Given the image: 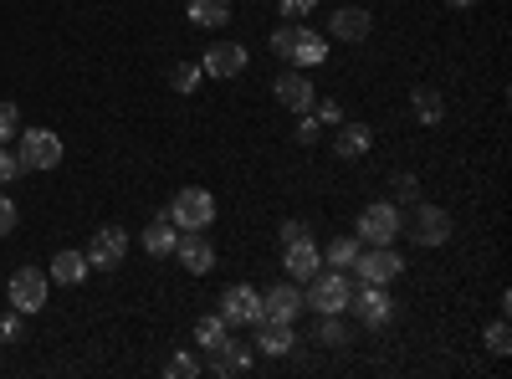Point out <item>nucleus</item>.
Wrapping results in <instances>:
<instances>
[{"mask_svg":"<svg viewBox=\"0 0 512 379\" xmlns=\"http://www.w3.org/2000/svg\"><path fill=\"white\" fill-rule=\"evenodd\" d=\"M272 52L287 57L297 72H308V67H323L328 62V41L318 31H308L303 21H287V26L272 31Z\"/></svg>","mask_w":512,"mask_h":379,"instance_id":"f257e3e1","label":"nucleus"},{"mask_svg":"<svg viewBox=\"0 0 512 379\" xmlns=\"http://www.w3.org/2000/svg\"><path fill=\"white\" fill-rule=\"evenodd\" d=\"M349 303H354V282H349L344 272H318V277H308L303 308H313V313H349Z\"/></svg>","mask_w":512,"mask_h":379,"instance_id":"f03ea898","label":"nucleus"},{"mask_svg":"<svg viewBox=\"0 0 512 379\" xmlns=\"http://www.w3.org/2000/svg\"><path fill=\"white\" fill-rule=\"evenodd\" d=\"M169 221H175L180 231H205L210 221H216V195L210 190H180L175 195V205H169Z\"/></svg>","mask_w":512,"mask_h":379,"instance_id":"7ed1b4c3","label":"nucleus"},{"mask_svg":"<svg viewBox=\"0 0 512 379\" xmlns=\"http://www.w3.org/2000/svg\"><path fill=\"white\" fill-rule=\"evenodd\" d=\"M400 236V205L395 200H374L359 210V241L369 246H390Z\"/></svg>","mask_w":512,"mask_h":379,"instance_id":"20e7f679","label":"nucleus"},{"mask_svg":"<svg viewBox=\"0 0 512 379\" xmlns=\"http://www.w3.org/2000/svg\"><path fill=\"white\" fill-rule=\"evenodd\" d=\"M400 226L410 231V241H420V246H446L451 241V216L441 205H415L410 216H400Z\"/></svg>","mask_w":512,"mask_h":379,"instance_id":"39448f33","label":"nucleus"},{"mask_svg":"<svg viewBox=\"0 0 512 379\" xmlns=\"http://www.w3.org/2000/svg\"><path fill=\"white\" fill-rule=\"evenodd\" d=\"M47 287H52V277H47V272H36V267H16V272H11V287H6V298H11V308H16V313H41V308H47Z\"/></svg>","mask_w":512,"mask_h":379,"instance_id":"423d86ee","label":"nucleus"},{"mask_svg":"<svg viewBox=\"0 0 512 379\" xmlns=\"http://www.w3.org/2000/svg\"><path fill=\"white\" fill-rule=\"evenodd\" d=\"M21 170H57L62 164V139L52 134V129H31V134H21Z\"/></svg>","mask_w":512,"mask_h":379,"instance_id":"0eeeda50","label":"nucleus"},{"mask_svg":"<svg viewBox=\"0 0 512 379\" xmlns=\"http://www.w3.org/2000/svg\"><path fill=\"white\" fill-rule=\"evenodd\" d=\"M400 267H405V262L395 257L390 246H369V251L359 246V257H354V267H349V272H359V282H374V287H390V282L400 277Z\"/></svg>","mask_w":512,"mask_h":379,"instance_id":"6e6552de","label":"nucleus"},{"mask_svg":"<svg viewBox=\"0 0 512 379\" xmlns=\"http://www.w3.org/2000/svg\"><path fill=\"white\" fill-rule=\"evenodd\" d=\"M82 257H88V267H98V272H113V267L128 257V231H123V226H103V231L88 241V251H82Z\"/></svg>","mask_w":512,"mask_h":379,"instance_id":"1a4fd4ad","label":"nucleus"},{"mask_svg":"<svg viewBox=\"0 0 512 379\" xmlns=\"http://www.w3.org/2000/svg\"><path fill=\"white\" fill-rule=\"evenodd\" d=\"M221 318L226 323H256V318H262V292L246 287V282H231L221 292Z\"/></svg>","mask_w":512,"mask_h":379,"instance_id":"9d476101","label":"nucleus"},{"mask_svg":"<svg viewBox=\"0 0 512 379\" xmlns=\"http://www.w3.org/2000/svg\"><path fill=\"white\" fill-rule=\"evenodd\" d=\"M349 308L359 313V323H364V328H384V323L395 318L390 292H384V287H374V282H364V287L354 292V303H349Z\"/></svg>","mask_w":512,"mask_h":379,"instance_id":"9b49d317","label":"nucleus"},{"mask_svg":"<svg viewBox=\"0 0 512 379\" xmlns=\"http://www.w3.org/2000/svg\"><path fill=\"white\" fill-rule=\"evenodd\" d=\"M246 62H251V52L241 47V41H216V47L205 52L200 67H205V77H221V82H226V77H241Z\"/></svg>","mask_w":512,"mask_h":379,"instance_id":"f8f14e48","label":"nucleus"},{"mask_svg":"<svg viewBox=\"0 0 512 379\" xmlns=\"http://www.w3.org/2000/svg\"><path fill=\"white\" fill-rule=\"evenodd\" d=\"M272 93H277V103H282L287 113H313V103H318L313 82H308L303 72H282V77L272 82Z\"/></svg>","mask_w":512,"mask_h":379,"instance_id":"ddd939ff","label":"nucleus"},{"mask_svg":"<svg viewBox=\"0 0 512 379\" xmlns=\"http://www.w3.org/2000/svg\"><path fill=\"white\" fill-rule=\"evenodd\" d=\"M175 257H180V267H185V272L205 277L210 267H216V246L205 241V231H185V236L175 241Z\"/></svg>","mask_w":512,"mask_h":379,"instance_id":"4468645a","label":"nucleus"},{"mask_svg":"<svg viewBox=\"0 0 512 379\" xmlns=\"http://www.w3.org/2000/svg\"><path fill=\"white\" fill-rule=\"evenodd\" d=\"M297 313H303V292H297L292 282H277L262 292V318H277V323H292Z\"/></svg>","mask_w":512,"mask_h":379,"instance_id":"2eb2a0df","label":"nucleus"},{"mask_svg":"<svg viewBox=\"0 0 512 379\" xmlns=\"http://www.w3.org/2000/svg\"><path fill=\"white\" fill-rule=\"evenodd\" d=\"M256 328V349H262L267 359H282V354H292V323H277V318H256L251 323Z\"/></svg>","mask_w":512,"mask_h":379,"instance_id":"dca6fc26","label":"nucleus"},{"mask_svg":"<svg viewBox=\"0 0 512 379\" xmlns=\"http://www.w3.org/2000/svg\"><path fill=\"white\" fill-rule=\"evenodd\" d=\"M210 369H216L221 379H231V374H246V369H251V349H246V344H236L231 333H226V339H221L216 349H210Z\"/></svg>","mask_w":512,"mask_h":379,"instance_id":"f3484780","label":"nucleus"},{"mask_svg":"<svg viewBox=\"0 0 512 379\" xmlns=\"http://www.w3.org/2000/svg\"><path fill=\"white\" fill-rule=\"evenodd\" d=\"M369 26H374V16L359 11V6H344V11H333V16H328V31H333L338 41H354V47L369 36Z\"/></svg>","mask_w":512,"mask_h":379,"instance_id":"a211bd4d","label":"nucleus"},{"mask_svg":"<svg viewBox=\"0 0 512 379\" xmlns=\"http://www.w3.org/2000/svg\"><path fill=\"white\" fill-rule=\"evenodd\" d=\"M318 246H313V236H303V241H287V277H297V282H308V277H318Z\"/></svg>","mask_w":512,"mask_h":379,"instance_id":"6ab92c4d","label":"nucleus"},{"mask_svg":"<svg viewBox=\"0 0 512 379\" xmlns=\"http://www.w3.org/2000/svg\"><path fill=\"white\" fill-rule=\"evenodd\" d=\"M374 144V134L364 129V123H338V134H333V154L338 159H364Z\"/></svg>","mask_w":512,"mask_h":379,"instance_id":"aec40b11","label":"nucleus"},{"mask_svg":"<svg viewBox=\"0 0 512 379\" xmlns=\"http://www.w3.org/2000/svg\"><path fill=\"white\" fill-rule=\"evenodd\" d=\"M175 241H180V226L169 221V210L144 226V251H149V257H169V251H175Z\"/></svg>","mask_w":512,"mask_h":379,"instance_id":"412c9836","label":"nucleus"},{"mask_svg":"<svg viewBox=\"0 0 512 379\" xmlns=\"http://www.w3.org/2000/svg\"><path fill=\"white\" fill-rule=\"evenodd\" d=\"M88 272H93V267H88V257H82V251H57L52 267H47V277H52V282H62V287H77Z\"/></svg>","mask_w":512,"mask_h":379,"instance_id":"4be33fe9","label":"nucleus"},{"mask_svg":"<svg viewBox=\"0 0 512 379\" xmlns=\"http://www.w3.org/2000/svg\"><path fill=\"white\" fill-rule=\"evenodd\" d=\"M190 21L205 26V31H216V26L231 21V6H226V0H190Z\"/></svg>","mask_w":512,"mask_h":379,"instance_id":"5701e85b","label":"nucleus"},{"mask_svg":"<svg viewBox=\"0 0 512 379\" xmlns=\"http://www.w3.org/2000/svg\"><path fill=\"white\" fill-rule=\"evenodd\" d=\"M226 333H231V323H226L221 313H216V318H195V349H205V354H210V349H216V344L226 339Z\"/></svg>","mask_w":512,"mask_h":379,"instance_id":"b1692460","label":"nucleus"},{"mask_svg":"<svg viewBox=\"0 0 512 379\" xmlns=\"http://www.w3.org/2000/svg\"><path fill=\"white\" fill-rule=\"evenodd\" d=\"M415 118L425 123V129H436V123L446 118V103H441V93H431V88H420V93H415Z\"/></svg>","mask_w":512,"mask_h":379,"instance_id":"393cba45","label":"nucleus"},{"mask_svg":"<svg viewBox=\"0 0 512 379\" xmlns=\"http://www.w3.org/2000/svg\"><path fill=\"white\" fill-rule=\"evenodd\" d=\"M359 257V236H338L328 251H323V262H333V272H349Z\"/></svg>","mask_w":512,"mask_h":379,"instance_id":"a878e982","label":"nucleus"},{"mask_svg":"<svg viewBox=\"0 0 512 379\" xmlns=\"http://www.w3.org/2000/svg\"><path fill=\"white\" fill-rule=\"evenodd\" d=\"M323 323H318V344H328V349H344L349 344V328H344V318L338 313H318Z\"/></svg>","mask_w":512,"mask_h":379,"instance_id":"bb28decb","label":"nucleus"},{"mask_svg":"<svg viewBox=\"0 0 512 379\" xmlns=\"http://www.w3.org/2000/svg\"><path fill=\"white\" fill-rule=\"evenodd\" d=\"M200 77H205L200 62H180L175 72H169V88H175V93H195V88H200Z\"/></svg>","mask_w":512,"mask_h":379,"instance_id":"cd10ccee","label":"nucleus"},{"mask_svg":"<svg viewBox=\"0 0 512 379\" xmlns=\"http://www.w3.org/2000/svg\"><path fill=\"white\" fill-rule=\"evenodd\" d=\"M487 349H492L497 359H502V354H512V333H507V323H502V318L487 328Z\"/></svg>","mask_w":512,"mask_h":379,"instance_id":"c85d7f7f","label":"nucleus"},{"mask_svg":"<svg viewBox=\"0 0 512 379\" xmlns=\"http://www.w3.org/2000/svg\"><path fill=\"white\" fill-rule=\"evenodd\" d=\"M390 185H395V205H415L420 200V180L415 175H395Z\"/></svg>","mask_w":512,"mask_h":379,"instance_id":"c756f323","label":"nucleus"},{"mask_svg":"<svg viewBox=\"0 0 512 379\" xmlns=\"http://www.w3.org/2000/svg\"><path fill=\"white\" fill-rule=\"evenodd\" d=\"M16 129H21L16 103H0V144H11V139H16Z\"/></svg>","mask_w":512,"mask_h":379,"instance_id":"7c9ffc66","label":"nucleus"},{"mask_svg":"<svg viewBox=\"0 0 512 379\" xmlns=\"http://www.w3.org/2000/svg\"><path fill=\"white\" fill-rule=\"evenodd\" d=\"M164 374L169 379H190V374H200V364H195V354H175V359L164 364Z\"/></svg>","mask_w":512,"mask_h":379,"instance_id":"2f4dec72","label":"nucleus"},{"mask_svg":"<svg viewBox=\"0 0 512 379\" xmlns=\"http://www.w3.org/2000/svg\"><path fill=\"white\" fill-rule=\"evenodd\" d=\"M16 175H21V154H11L6 144H0V185L16 180Z\"/></svg>","mask_w":512,"mask_h":379,"instance_id":"473e14b6","label":"nucleus"},{"mask_svg":"<svg viewBox=\"0 0 512 379\" xmlns=\"http://www.w3.org/2000/svg\"><path fill=\"white\" fill-rule=\"evenodd\" d=\"M11 231H16V200L0 195V236H11Z\"/></svg>","mask_w":512,"mask_h":379,"instance_id":"72a5a7b5","label":"nucleus"},{"mask_svg":"<svg viewBox=\"0 0 512 379\" xmlns=\"http://www.w3.org/2000/svg\"><path fill=\"white\" fill-rule=\"evenodd\" d=\"M277 236H282V246H287V241H303V236H308V221H282Z\"/></svg>","mask_w":512,"mask_h":379,"instance_id":"f704fd0d","label":"nucleus"},{"mask_svg":"<svg viewBox=\"0 0 512 379\" xmlns=\"http://www.w3.org/2000/svg\"><path fill=\"white\" fill-rule=\"evenodd\" d=\"M16 333H21V313L11 308L6 318H0V339H6V344H16Z\"/></svg>","mask_w":512,"mask_h":379,"instance_id":"c9c22d12","label":"nucleus"},{"mask_svg":"<svg viewBox=\"0 0 512 379\" xmlns=\"http://www.w3.org/2000/svg\"><path fill=\"white\" fill-rule=\"evenodd\" d=\"M313 6H318V0H282V16H313Z\"/></svg>","mask_w":512,"mask_h":379,"instance_id":"e433bc0d","label":"nucleus"},{"mask_svg":"<svg viewBox=\"0 0 512 379\" xmlns=\"http://www.w3.org/2000/svg\"><path fill=\"white\" fill-rule=\"evenodd\" d=\"M297 144H318V118L303 113V123H297Z\"/></svg>","mask_w":512,"mask_h":379,"instance_id":"4c0bfd02","label":"nucleus"},{"mask_svg":"<svg viewBox=\"0 0 512 379\" xmlns=\"http://www.w3.org/2000/svg\"><path fill=\"white\" fill-rule=\"evenodd\" d=\"M313 108H318V123H344V108H338L333 98L328 103H313Z\"/></svg>","mask_w":512,"mask_h":379,"instance_id":"58836bf2","label":"nucleus"},{"mask_svg":"<svg viewBox=\"0 0 512 379\" xmlns=\"http://www.w3.org/2000/svg\"><path fill=\"white\" fill-rule=\"evenodd\" d=\"M446 6H477V0H446Z\"/></svg>","mask_w":512,"mask_h":379,"instance_id":"ea45409f","label":"nucleus"},{"mask_svg":"<svg viewBox=\"0 0 512 379\" xmlns=\"http://www.w3.org/2000/svg\"><path fill=\"white\" fill-rule=\"evenodd\" d=\"M226 6H231V0H226Z\"/></svg>","mask_w":512,"mask_h":379,"instance_id":"a19ab883","label":"nucleus"}]
</instances>
